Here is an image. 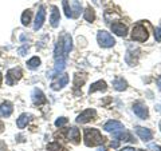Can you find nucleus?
Listing matches in <instances>:
<instances>
[{
  "instance_id": "f257e3e1",
  "label": "nucleus",
  "mask_w": 161,
  "mask_h": 151,
  "mask_svg": "<svg viewBox=\"0 0 161 151\" xmlns=\"http://www.w3.org/2000/svg\"><path fill=\"white\" fill-rule=\"evenodd\" d=\"M103 137L101 133L95 128H86L85 130V144L87 147H94V146H99L103 143Z\"/></svg>"
},
{
  "instance_id": "f03ea898",
  "label": "nucleus",
  "mask_w": 161,
  "mask_h": 151,
  "mask_svg": "<svg viewBox=\"0 0 161 151\" xmlns=\"http://www.w3.org/2000/svg\"><path fill=\"white\" fill-rule=\"evenodd\" d=\"M97 40L99 43L101 47H105V48H109V47H113L115 44V40L114 38L106 31H99L97 35Z\"/></svg>"
},
{
  "instance_id": "7ed1b4c3",
  "label": "nucleus",
  "mask_w": 161,
  "mask_h": 151,
  "mask_svg": "<svg viewBox=\"0 0 161 151\" xmlns=\"http://www.w3.org/2000/svg\"><path fill=\"white\" fill-rule=\"evenodd\" d=\"M132 39L136 42H145L148 39V31L142 24H137L132 31Z\"/></svg>"
},
{
  "instance_id": "20e7f679",
  "label": "nucleus",
  "mask_w": 161,
  "mask_h": 151,
  "mask_svg": "<svg viewBox=\"0 0 161 151\" xmlns=\"http://www.w3.org/2000/svg\"><path fill=\"white\" fill-rule=\"evenodd\" d=\"M20 78H22V70L20 68H11V70H8V72L6 75V82L8 86H12L14 83H16Z\"/></svg>"
},
{
  "instance_id": "39448f33",
  "label": "nucleus",
  "mask_w": 161,
  "mask_h": 151,
  "mask_svg": "<svg viewBox=\"0 0 161 151\" xmlns=\"http://www.w3.org/2000/svg\"><path fill=\"white\" fill-rule=\"evenodd\" d=\"M133 111H134V114L137 115V117H138L140 119H148V117H149L148 107H147L145 104L140 103V102L133 104Z\"/></svg>"
},
{
  "instance_id": "423d86ee",
  "label": "nucleus",
  "mask_w": 161,
  "mask_h": 151,
  "mask_svg": "<svg viewBox=\"0 0 161 151\" xmlns=\"http://www.w3.org/2000/svg\"><path fill=\"white\" fill-rule=\"evenodd\" d=\"M95 115H97V112H95V110H93V108L85 110L83 112H80V114L78 115L77 122H78V123H87V122H90L92 119H94Z\"/></svg>"
},
{
  "instance_id": "0eeeda50",
  "label": "nucleus",
  "mask_w": 161,
  "mask_h": 151,
  "mask_svg": "<svg viewBox=\"0 0 161 151\" xmlns=\"http://www.w3.org/2000/svg\"><path fill=\"white\" fill-rule=\"evenodd\" d=\"M67 83H69V75L67 74H62V75H59V76L57 78L55 82L51 83V88L54 90V91H58V90L63 88L64 86H67Z\"/></svg>"
},
{
  "instance_id": "6e6552de",
  "label": "nucleus",
  "mask_w": 161,
  "mask_h": 151,
  "mask_svg": "<svg viewBox=\"0 0 161 151\" xmlns=\"http://www.w3.org/2000/svg\"><path fill=\"white\" fill-rule=\"evenodd\" d=\"M122 128H125L124 124L118 122V120H109V122L103 124V130L108 133H112V131L114 133V131H118V130H122Z\"/></svg>"
},
{
  "instance_id": "1a4fd4ad",
  "label": "nucleus",
  "mask_w": 161,
  "mask_h": 151,
  "mask_svg": "<svg viewBox=\"0 0 161 151\" xmlns=\"http://www.w3.org/2000/svg\"><path fill=\"white\" fill-rule=\"evenodd\" d=\"M136 133H137V135L144 140V142H149V140L153 138L152 131H150L149 128H145V127H140V126H137V127H136Z\"/></svg>"
},
{
  "instance_id": "9d476101",
  "label": "nucleus",
  "mask_w": 161,
  "mask_h": 151,
  "mask_svg": "<svg viewBox=\"0 0 161 151\" xmlns=\"http://www.w3.org/2000/svg\"><path fill=\"white\" fill-rule=\"evenodd\" d=\"M59 42H60V44H62V48H63L64 55L67 56V54L71 51V47H73V44H71V36H70L69 34H63V36H62V39H60Z\"/></svg>"
},
{
  "instance_id": "9b49d317",
  "label": "nucleus",
  "mask_w": 161,
  "mask_h": 151,
  "mask_svg": "<svg viewBox=\"0 0 161 151\" xmlns=\"http://www.w3.org/2000/svg\"><path fill=\"white\" fill-rule=\"evenodd\" d=\"M44 19H46V11H44L43 7H40L38 13H36V18H35V24H34V29H35V31H38V29L43 26Z\"/></svg>"
},
{
  "instance_id": "f8f14e48",
  "label": "nucleus",
  "mask_w": 161,
  "mask_h": 151,
  "mask_svg": "<svg viewBox=\"0 0 161 151\" xmlns=\"http://www.w3.org/2000/svg\"><path fill=\"white\" fill-rule=\"evenodd\" d=\"M32 102H34V104H36V106L46 103V96H44V94L40 91L39 88H35L32 91Z\"/></svg>"
},
{
  "instance_id": "ddd939ff",
  "label": "nucleus",
  "mask_w": 161,
  "mask_h": 151,
  "mask_svg": "<svg viewBox=\"0 0 161 151\" xmlns=\"http://www.w3.org/2000/svg\"><path fill=\"white\" fill-rule=\"evenodd\" d=\"M112 31L115 34V35H118V36H125L126 35V31H128V28L126 26H125L124 23H113L112 24Z\"/></svg>"
},
{
  "instance_id": "4468645a",
  "label": "nucleus",
  "mask_w": 161,
  "mask_h": 151,
  "mask_svg": "<svg viewBox=\"0 0 161 151\" xmlns=\"http://www.w3.org/2000/svg\"><path fill=\"white\" fill-rule=\"evenodd\" d=\"M12 103L11 102H4L2 106H0V117L2 118H8L9 115L12 114Z\"/></svg>"
},
{
  "instance_id": "2eb2a0df",
  "label": "nucleus",
  "mask_w": 161,
  "mask_h": 151,
  "mask_svg": "<svg viewBox=\"0 0 161 151\" xmlns=\"http://www.w3.org/2000/svg\"><path fill=\"white\" fill-rule=\"evenodd\" d=\"M59 20H60L59 9H58V7H55V6H54V7L51 8V16H50V23H51V26L55 28V27H58Z\"/></svg>"
},
{
  "instance_id": "dca6fc26",
  "label": "nucleus",
  "mask_w": 161,
  "mask_h": 151,
  "mask_svg": "<svg viewBox=\"0 0 161 151\" xmlns=\"http://www.w3.org/2000/svg\"><path fill=\"white\" fill-rule=\"evenodd\" d=\"M106 88H108L106 82H105V80H98V82H95L94 84H92V87H90L89 92L93 94L95 91H106Z\"/></svg>"
},
{
  "instance_id": "f3484780",
  "label": "nucleus",
  "mask_w": 161,
  "mask_h": 151,
  "mask_svg": "<svg viewBox=\"0 0 161 151\" xmlns=\"http://www.w3.org/2000/svg\"><path fill=\"white\" fill-rule=\"evenodd\" d=\"M69 139L71 140L74 144H78L80 142V133L77 127H71L69 131Z\"/></svg>"
},
{
  "instance_id": "a211bd4d",
  "label": "nucleus",
  "mask_w": 161,
  "mask_h": 151,
  "mask_svg": "<svg viewBox=\"0 0 161 151\" xmlns=\"http://www.w3.org/2000/svg\"><path fill=\"white\" fill-rule=\"evenodd\" d=\"M31 119H32V117L30 114H22L18 118V122H16L18 127L19 128H24L27 126V123H30V120H31Z\"/></svg>"
},
{
  "instance_id": "6ab92c4d",
  "label": "nucleus",
  "mask_w": 161,
  "mask_h": 151,
  "mask_svg": "<svg viewBox=\"0 0 161 151\" xmlns=\"http://www.w3.org/2000/svg\"><path fill=\"white\" fill-rule=\"evenodd\" d=\"M113 86L117 91H124V90H126L128 83H126V80H124V78H115L113 82Z\"/></svg>"
},
{
  "instance_id": "aec40b11",
  "label": "nucleus",
  "mask_w": 161,
  "mask_h": 151,
  "mask_svg": "<svg viewBox=\"0 0 161 151\" xmlns=\"http://www.w3.org/2000/svg\"><path fill=\"white\" fill-rule=\"evenodd\" d=\"M113 137L115 139H118V140H130L132 139V137H130V134L126 133L125 130H118V131H114L113 133Z\"/></svg>"
},
{
  "instance_id": "412c9836",
  "label": "nucleus",
  "mask_w": 161,
  "mask_h": 151,
  "mask_svg": "<svg viewBox=\"0 0 161 151\" xmlns=\"http://www.w3.org/2000/svg\"><path fill=\"white\" fill-rule=\"evenodd\" d=\"M85 82H86V75L85 74H75V76H74V87L75 88H80Z\"/></svg>"
},
{
  "instance_id": "4be33fe9",
  "label": "nucleus",
  "mask_w": 161,
  "mask_h": 151,
  "mask_svg": "<svg viewBox=\"0 0 161 151\" xmlns=\"http://www.w3.org/2000/svg\"><path fill=\"white\" fill-rule=\"evenodd\" d=\"M83 16H85V19H86L87 22L93 23L94 19H95V12H94V9H93L92 7H87L86 11H85V13H83Z\"/></svg>"
},
{
  "instance_id": "5701e85b",
  "label": "nucleus",
  "mask_w": 161,
  "mask_h": 151,
  "mask_svg": "<svg viewBox=\"0 0 161 151\" xmlns=\"http://www.w3.org/2000/svg\"><path fill=\"white\" fill-rule=\"evenodd\" d=\"M40 66V59L38 58V56H34V58H31L27 62V67L28 68H31V70H35V68H38Z\"/></svg>"
},
{
  "instance_id": "b1692460",
  "label": "nucleus",
  "mask_w": 161,
  "mask_h": 151,
  "mask_svg": "<svg viewBox=\"0 0 161 151\" xmlns=\"http://www.w3.org/2000/svg\"><path fill=\"white\" fill-rule=\"evenodd\" d=\"M47 151H67V150L64 148L63 146H60L59 143L54 142V143H50L47 146Z\"/></svg>"
},
{
  "instance_id": "393cba45",
  "label": "nucleus",
  "mask_w": 161,
  "mask_h": 151,
  "mask_svg": "<svg viewBox=\"0 0 161 151\" xmlns=\"http://www.w3.org/2000/svg\"><path fill=\"white\" fill-rule=\"evenodd\" d=\"M30 22H31V11H24L22 15V24L23 26H28Z\"/></svg>"
},
{
  "instance_id": "a878e982",
  "label": "nucleus",
  "mask_w": 161,
  "mask_h": 151,
  "mask_svg": "<svg viewBox=\"0 0 161 151\" xmlns=\"http://www.w3.org/2000/svg\"><path fill=\"white\" fill-rule=\"evenodd\" d=\"M62 6H63V9H64V15L66 18H71V8L69 7V2L67 0H62Z\"/></svg>"
},
{
  "instance_id": "bb28decb",
  "label": "nucleus",
  "mask_w": 161,
  "mask_h": 151,
  "mask_svg": "<svg viewBox=\"0 0 161 151\" xmlns=\"http://www.w3.org/2000/svg\"><path fill=\"white\" fill-rule=\"evenodd\" d=\"M73 6H74V13H73V18H78L79 16V13H80V4L78 2H74L73 3Z\"/></svg>"
},
{
  "instance_id": "cd10ccee",
  "label": "nucleus",
  "mask_w": 161,
  "mask_h": 151,
  "mask_svg": "<svg viewBox=\"0 0 161 151\" xmlns=\"http://www.w3.org/2000/svg\"><path fill=\"white\" fill-rule=\"evenodd\" d=\"M66 123H67V118H64V117L58 118L55 120V126H57V127H62V126H64Z\"/></svg>"
},
{
  "instance_id": "c85d7f7f",
  "label": "nucleus",
  "mask_w": 161,
  "mask_h": 151,
  "mask_svg": "<svg viewBox=\"0 0 161 151\" xmlns=\"http://www.w3.org/2000/svg\"><path fill=\"white\" fill-rule=\"evenodd\" d=\"M154 38L157 42H161V28L160 27H157L154 29Z\"/></svg>"
},
{
  "instance_id": "c756f323",
  "label": "nucleus",
  "mask_w": 161,
  "mask_h": 151,
  "mask_svg": "<svg viewBox=\"0 0 161 151\" xmlns=\"http://www.w3.org/2000/svg\"><path fill=\"white\" fill-rule=\"evenodd\" d=\"M150 148L153 151H161V147H158V146H150Z\"/></svg>"
},
{
  "instance_id": "7c9ffc66",
  "label": "nucleus",
  "mask_w": 161,
  "mask_h": 151,
  "mask_svg": "<svg viewBox=\"0 0 161 151\" xmlns=\"http://www.w3.org/2000/svg\"><path fill=\"white\" fill-rule=\"evenodd\" d=\"M119 151H134V148H133V147H125V148L119 150Z\"/></svg>"
},
{
  "instance_id": "2f4dec72",
  "label": "nucleus",
  "mask_w": 161,
  "mask_h": 151,
  "mask_svg": "<svg viewBox=\"0 0 161 151\" xmlns=\"http://www.w3.org/2000/svg\"><path fill=\"white\" fill-rule=\"evenodd\" d=\"M157 86H158V90H161V76L157 78Z\"/></svg>"
},
{
  "instance_id": "473e14b6",
  "label": "nucleus",
  "mask_w": 161,
  "mask_h": 151,
  "mask_svg": "<svg viewBox=\"0 0 161 151\" xmlns=\"http://www.w3.org/2000/svg\"><path fill=\"white\" fill-rule=\"evenodd\" d=\"M3 130H4V123L0 120V133H3Z\"/></svg>"
},
{
  "instance_id": "72a5a7b5",
  "label": "nucleus",
  "mask_w": 161,
  "mask_h": 151,
  "mask_svg": "<svg viewBox=\"0 0 161 151\" xmlns=\"http://www.w3.org/2000/svg\"><path fill=\"white\" fill-rule=\"evenodd\" d=\"M118 146V142H112V147H117Z\"/></svg>"
},
{
  "instance_id": "f704fd0d",
  "label": "nucleus",
  "mask_w": 161,
  "mask_h": 151,
  "mask_svg": "<svg viewBox=\"0 0 161 151\" xmlns=\"http://www.w3.org/2000/svg\"><path fill=\"white\" fill-rule=\"evenodd\" d=\"M2 82H3V75H2V72H0V84H2Z\"/></svg>"
},
{
  "instance_id": "c9c22d12",
  "label": "nucleus",
  "mask_w": 161,
  "mask_h": 151,
  "mask_svg": "<svg viewBox=\"0 0 161 151\" xmlns=\"http://www.w3.org/2000/svg\"><path fill=\"white\" fill-rule=\"evenodd\" d=\"M160 128H161V122H160Z\"/></svg>"
},
{
  "instance_id": "e433bc0d",
  "label": "nucleus",
  "mask_w": 161,
  "mask_h": 151,
  "mask_svg": "<svg viewBox=\"0 0 161 151\" xmlns=\"http://www.w3.org/2000/svg\"><path fill=\"white\" fill-rule=\"evenodd\" d=\"M138 151H145V150H138Z\"/></svg>"
}]
</instances>
